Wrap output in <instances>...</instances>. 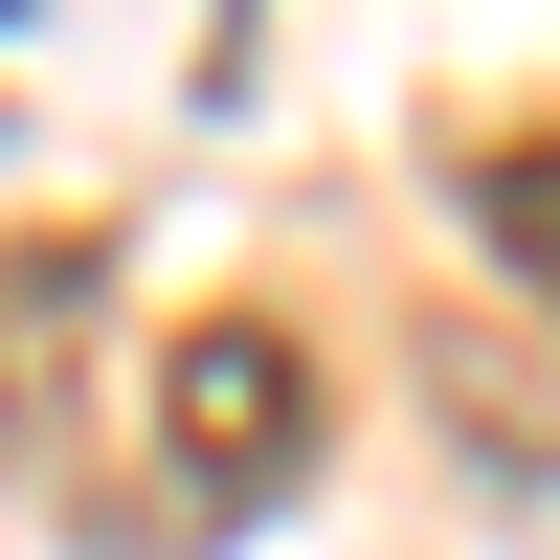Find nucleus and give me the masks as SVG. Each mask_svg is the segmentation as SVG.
<instances>
[{"label":"nucleus","mask_w":560,"mask_h":560,"mask_svg":"<svg viewBox=\"0 0 560 560\" xmlns=\"http://www.w3.org/2000/svg\"><path fill=\"white\" fill-rule=\"evenodd\" d=\"M471 224H493V269H538V314H560V113L471 158Z\"/></svg>","instance_id":"obj_3"},{"label":"nucleus","mask_w":560,"mask_h":560,"mask_svg":"<svg viewBox=\"0 0 560 560\" xmlns=\"http://www.w3.org/2000/svg\"><path fill=\"white\" fill-rule=\"evenodd\" d=\"M113 314V247H0V471H45L68 427V337Z\"/></svg>","instance_id":"obj_2"},{"label":"nucleus","mask_w":560,"mask_h":560,"mask_svg":"<svg viewBox=\"0 0 560 560\" xmlns=\"http://www.w3.org/2000/svg\"><path fill=\"white\" fill-rule=\"evenodd\" d=\"M292 471H314V359L269 337V314H202V337L158 359V516L224 538V516H269Z\"/></svg>","instance_id":"obj_1"}]
</instances>
